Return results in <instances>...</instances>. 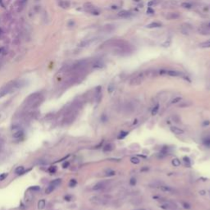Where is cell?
Masks as SVG:
<instances>
[{"label":"cell","instance_id":"5","mask_svg":"<svg viewBox=\"0 0 210 210\" xmlns=\"http://www.w3.org/2000/svg\"><path fill=\"white\" fill-rule=\"evenodd\" d=\"M12 131L14 139H20L24 136V131L19 125H14L12 128Z\"/></svg>","mask_w":210,"mask_h":210},{"label":"cell","instance_id":"29","mask_svg":"<svg viewBox=\"0 0 210 210\" xmlns=\"http://www.w3.org/2000/svg\"><path fill=\"white\" fill-rule=\"evenodd\" d=\"M204 144L205 145V146H207V147H209V148H210V137H209V138H207L206 140H204Z\"/></svg>","mask_w":210,"mask_h":210},{"label":"cell","instance_id":"25","mask_svg":"<svg viewBox=\"0 0 210 210\" xmlns=\"http://www.w3.org/2000/svg\"><path fill=\"white\" fill-rule=\"evenodd\" d=\"M127 135H128V132H126V131H122V132L119 134V136H117V139H118V140H122V139L125 138Z\"/></svg>","mask_w":210,"mask_h":210},{"label":"cell","instance_id":"33","mask_svg":"<svg viewBox=\"0 0 210 210\" xmlns=\"http://www.w3.org/2000/svg\"><path fill=\"white\" fill-rule=\"evenodd\" d=\"M182 205H183V207H184L185 208H186V209H189V208H190V204H187V203H186V202H183V203H182Z\"/></svg>","mask_w":210,"mask_h":210},{"label":"cell","instance_id":"13","mask_svg":"<svg viewBox=\"0 0 210 210\" xmlns=\"http://www.w3.org/2000/svg\"><path fill=\"white\" fill-rule=\"evenodd\" d=\"M118 16H119L120 17L126 18V17H129L130 16H131V13L130 12H128V11L123 10V11H121V12L118 13Z\"/></svg>","mask_w":210,"mask_h":210},{"label":"cell","instance_id":"49","mask_svg":"<svg viewBox=\"0 0 210 210\" xmlns=\"http://www.w3.org/2000/svg\"><path fill=\"white\" fill-rule=\"evenodd\" d=\"M142 210H143V209H142Z\"/></svg>","mask_w":210,"mask_h":210},{"label":"cell","instance_id":"14","mask_svg":"<svg viewBox=\"0 0 210 210\" xmlns=\"http://www.w3.org/2000/svg\"><path fill=\"white\" fill-rule=\"evenodd\" d=\"M90 200H91V202L94 203L96 204H104V200H102V199L99 198V197H93L90 199Z\"/></svg>","mask_w":210,"mask_h":210},{"label":"cell","instance_id":"20","mask_svg":"<svg viewBox=\"0 0 210 210\" xmlns=\"http://www.w3.org/2000/svg\"><path fill=\"white\" fill-rule=\"evenodd\" d=\"M54 189H55V186H53V185H49V186L46 188V190H45V193L46 194H50V193H52V192L54 190Z\"/></svg>","mask_w":210,"mask_h":210},{"label":"cell","instance_id":"9","mask_svg":"<svg viewBox=\"0 0 210 210\" xmlns=\"http://www.w3.org/2000/svg\"><path fill=\"white\" fill-rule=\"evenodd\" d=\"M58 5L63 9H67L70 7V2L68 0H58Z\"/></svg>","mask_w":210,"mask_h":210},{"label":"cell","instance_id":"22","mask_svg":"<svg viewBox=\"0 0 210 210\" xmlns=\"http://www.w3.org/2000/svg\"><path fill=\"white\" fill-rule=\"evenodd\" d=\"M113 149V145L112 144H106L104 147V152H108V151H112Z\"/></svg>","mask_w":210,"mask_h":210},{"label":"cell","instance_id":"48","mask_svg":"<svg viewBox=\"0 0 210 210\" xmlns=\"http://www.w3.org/2000/svg\"><path fill=\"white\" fill-rule=\"evenodd\" d=\"M23 1H25V0H23Z\"/></svg>","mask_w":210,"mask_h":210},{"label":"cell","instance_id":"34","mask_svg":"<svg viewBox=\"0 0 210 210\" xmlns=\"http://www.w3.org/2000/svg\"><path fill=\"white\" fill-rule=\"evenodd\" d=\"M130 184L131 185V186H135V185L136 184V180L135 178H131V181H130Z\"/></svg>","mask_w":210,"mask_h":210},{"label":"cell","instance_id":"4","mask_svg":"<svg viewBox=\"0 0 210 210\" xmlns=\"http://www.w3.org/2000/svg\"><path fill=\"white\" fill-rule=\"evenodd\" d=\"M147 76V73L146 72H140L137 74L136 76L134 78H132L131 80V85H140L142 81L144 80V78L146 77Z\"/></svg>","mask_w":210,"mask_h":210},{"label":"cell","instance_id":"47","mask_svg":"<svg viewBox=\"0 0 210 210\" xmlns=\"http://www.w3.org/2000/svg\"><path fill=\"white\" fill-rule=\"evenodd\" d=\"M1 32H2V30H1V29H0V35H1Z\"/></svg>","mask_w":210,"mask_h":210},{"label":"cell","instance_id":"8","mask_svg":"<svg viewBox=\"0 0 210 210\" xmlns=\"http://www.w3.org/2000/svg\"><path fill=\"white\" fill-rule=\"evenodd\" d=\"M160 73L168 75V76H183V74L181 72H177V71H173V70L162 71V72H160Z\"/></svg>","mask_w":210,"mask_h":210},{"label":"cell","instance_id":"2","mask_svg":"<svg viewBox=\"0 0 210 210\" xmlns=\"http://www.w3.org/2000/svg\"><path fill=\"white\" fill-rule=\"evenodd\" d=\"M43 100H44V98L40 93H34L31 94L29 97H28L26 101L24 103L25 105V109L26 111H29V110H34L35 108H37L39 106H40Z\"/></svg>","mask_w":210,"mask_h":210},{"label":"cell","instance_id":"16","mask_svg":"<svg viewBox=\"0 0 210 210\" xmlns=\"http://www.w3.org/2000/svg\"><path fill=\"white\" fill-rule=\"evenodd\" d=\"M200 47L203 48V49H209L210 48V40H206L204 42L201 43V44H200Z\"/></svg>","mask_w":210,"mask_h":210},{"label":"cell","instance_id":"26","mask_svg":"<svg viewBox=\"0 0 210 210\" xmlns=\"http://www.w3.org/2000/svg\"><path fill=\"white\" fill-rule=\"evenodd\" d=\"M158 109H159V105L158 104H157L156 105L155 107L154 108H153V110H152V115L153 116H154V115H156L158 113Z\"/></svg>","mask_w":210,"mask_h":210},{"label":"cell","instance_id":"43","mask_svg":"<svg viewBox=\"0 0 210 210\" xmlns=\"http://www.w3.org/2000/svg\"><path fill=\"white\" fill-rule=\"evenodd\" d=\"M2 144H3V140H0V148H1V146H2Z\"/></svg>","mask_w":210,"mask_h":210},{"label":"cell","instance_id":"7","mask_svg":"<svg viewBox=\"0 0 210 210\" xmlns=\"http://www.w3.org/2000/svg\"><path fill=\"white\" fill-rule=\"evenodd\" d=\"M199 33L203 35H210V21L206 22L199 28Z\"/></svg>","mask_w":210,"mask_h":210},{"label":"cell","instance_id":"27","mask_svg":"<svg viewBox=\"0 0 210 210\" xmlns=\"http://www.w3.org/2000/svg\"><path fill=\"white\" fill-rule=\"evenodd\" d=\"M131 162L132 163H134V164H139V163H140V160L136 157H133V158H131Z\"/></svg>","mask_w":210,"mask_h":210},{"label":"cell","instance_id":"10","mask_svg":"<svg viewBox=\"0 0 210 210\" xmlns=\"http://www.w3.org/2000/svg\"><path fill=\"white\" fill-rule=\"evenodd\" d=\"M180 17V14L177 12H169L166 16V18L168 20H176Z\"/></svg>","mask_w":210,"mask_h":210},{"label":"cell","instance_id":"32","mask_svg":"<svg viewBox=\"0 0 210 210\" xmlns=\"http://www.w3.org/2000/svg\"><path fill=\"white\" fill-rule=\"evenodd\" d=\"M182 7L185 8H190L191 4H190V3H182Z\"/></svg>","mask_w":210,"mask_h":210},{"label":"cell","instance_id":"46","mask_svg":"<svg viewBox=\"0 0 210 210\" xmlns=\"http://www.w3.org/2000/svg\"><path fill=\"white\" fill-rule=\"evenodd\" d=\"M200 193H202L201 195H204V190H202V191H200Z\"/></svg>","mask_w":210,"mask_h":210},{"label":"cell","instance_id":"44","mask_svg":"<svg viewBox=\"0 0 210 210\" xmlns=\"http://www.w3.org/2000/svg\"><path fill=\"white\" fill-rule=\"evenodd\" d=\"M3 49H3V48H1V49H0V53H2V52L3 51Z\"/></svg>","mask_w":210,"mask_h":210},{"label":"cell","instance_id":"6","mask_svg":"<svg viewBox=\"0 0 210 210\" xmlns=\"http://www.w3.org/2000/svg\"><path fill=\"white\" fill-rule=\"evenodd\" d=\"M84 8L85 10V12H87L89 13L92 14V15H99V11L95 8L94 5H92L91 3H85L84 6Z\"/></svg>","mask_w":210,"mask_h":210},{"label":"cell","instance_id":"15","mask_svg":"<svg viewBox=\"0 0 210 210\" xmlns=\"http://www.w3.org/2000/svg\"><path fill=\"white\" fill-rule=\"evenodd\" d=\"M186 26H184V25L182 26H181V30H182V32L184 34H189L190 30H191V27L190 26H189V25H185Z\"/></svg>","mask_w":210,"mask_h":210},{"label":"cell","instance_id":"19","mask_svg":"<svg viewBox=\"0 0 210 210\" xmlns=\"http://www.w3.org/2000/svg\"><path fill=\"white\" fill-rule=\"evenodd\" d=\"M160 190L163 192H172V189L170 186H160Z\"/></svg>","mask_w":210,"mask_h":210},{"label":"cell","instance_id":"41","mask_svg":"<svg viewBox=\"0 0 210 210\" xmlns=\"http://www.w3.org/2000/svg\"><path fill=\"white\" fill-rule=\"evenodd\" d=\"M147 12H151V13H154V11H153V10H152L151 8H149V9H148V11H147Z\"/></svg>","mask_w":210,"mask_h":210},{"label":"cell","instance_id":"18","mask_svg":"<svg viewBox=\"0 0 210 210\" xmlns=\"http://www.w3.org/2000/svg\"><path fill=\"white\" fill-rule=\"evenodd\" d=\"M162 26V24L159 23V22H152L150 24H149L147 27L148 28H158V27H160Z\"/></svg>","mask_w":210,"mask_h":210},{"label":"cell","instance_id":"17","mask_svg":"<svg viewBox=\"0 0 210 210\" xmlns=\"http://www.w3.org/2000/svg\"><path fill=\"white\" fill-rule=\"evenodd\" d=\"M45 205H46V202L44 200H40V201L38 202V208L39 209H44V207H45Z\"/></svg>","mask_w":210,"mask_h":210},{"label":"cell","instance_id":"30","mask_svg":"<svg viewBox=\"0 0 210 210\" xmlns=\"http://www.w3.org/2000/svg\"><path fill=\"white\" fill-rule=\"evenodd\" d=\"M7 176H8V173H3V174H0V181H3V180H5V178H7Z\"/></svg>","mask_w":210,"mask_h":210},{"label":"cell","instance_id":"45","mask_svg":"<svg viewBox=\"0 0 210 210\" xmlns=\"http://www.w3.org/2000/svg\"><path fill=\"white\" fill-rule=\"evenodd\" d=\"M0 4H1L2 6H3V0H0Z\"/></svg>","mask_w":210,"mask_h":210},{"label":"cell","instance_id":"40","mask_svg":"<svg viewBox=\"0 0 210 210\" xmlns=\"http://www.w3.org/2000/svg\"><path fill=\"white\" fill-rule=\"evenodd\" d=\"M148 170H149V168H146V167H145V168L141 169V172H144V171H148Z\"/></svg>","mask_w":210,"mask_h":210},{"label":"cell","instance_id":"21","mask_svg":"<svg viewBox=\"0 0 210 210\" xmlns=\"http://www.w3.org/2000/svg\"><path fill=\"white\" fill-rule=\"evenodd\" d=\"M24 172H25V169H24V167H22V166L18 167V168H17L15 169V173H16V174H18V175H21V174H22Z\"/></svg>","mask_w":210,"mask_h":210},{"label":"cell","instance_id":"23","mask_svg":"<svg viewBox=\"0 0 210 210\" xmlns=\"http://www.w3.org/2000/svg\"><path fill=\"white\" fill-rule=\"evenodd\" d=\"M61 182H62V180H61V179H56V180H54V181H53L50 184L53 185V186L56 187V186H59V185L61 184Z\"/></svg>","mask_w":210,"mask_h":210},{"label":"cell","instance_id":"12","mask_svg":"<svg viewBox=\"0 0 210 210\" xmlns=\"http://www.w3.org/2000/svg\"><path fill=\"white\" fill-rule=\"evenodd\" d=\"M106 182L105 181H101V182H99L95 185V186L93 187V190H102L105 187Z\"/></svg>","mask_w":210,"mask_h":210},{"label":"cell","instance_id":"1","mask_svg":"<svg viewBox=\"0 0 210 210\" xmlns=\"http://www.w3.org/2000/svg\"><path fill=\"white\" fill-rule=\"evenodd\" d=\"M102 48H111L112 49L116 50L120 54L123 53H127L131 51V45L127 42L122 40H110L106 41L103 44Z\"/></svg>","mask_w":210,"mask_h":210},{"label":"cell","instance_id":"35","mask_svg":"<svg viewBox=\"0 0 210 210\" xmlns=\"http://www.w3.org/2000/svg\"><path fill=\"white\" fill-rule=\"evenodd\" d=\"M115 175V172H113V171H110L108 173H107V176H114Z\"/></svg>","mask_w":210,"mask_h":210},{"label":"cell","instance_id":"28","mask_svg":"<svg viewBox=\"0 0 210 210\" xmlns=\"http://www.w3.org/2000/svg\"><path fill=\"white\" fill-rule=\"evenodd\" d=\"M181 97H176V98H174L172 100V104H177V103H179L181 101Z\"/></svg>","mask_w":210,"mask_h":210},{"label":"cell","instance_id":"11","mask_svg":"<svg viewBox=\"0 0 210 210\" xmlns=\"http://www.w3.org/2000/svg\"><path fill=\"white\" fill-rule=\"evenodd\" d=\"M171 131L176 135H182L184 133V131L176 126H172L171 127Z\"/></svg>","mask_w":210,"mask_h":210},{"label":"cell","instance_id":"24","mask_svg":"<svg viewBox=\"0 0 210 210\" xmlns=\"http://www.w3.org/2000/svg\"><path fill=\"white\" fill-rule=\"evenodd\" d=\"M172 163L174 167H179L181 165V161L178 158H174V159H172Z\"/></svg>","mask_w":210,"mask_h":210},{"label":"cell","instance_id":"36","mask_svg":"<svg viewBox=\"0 0 210 210\" xmlns=\"http://www.w3.org/2000/svg\"><path fill=\"white\" fill-rule=\"evenodd\" d=\"M184 161L186 162V163H190V158H188V157H184Z\"/></svg>","mask_w":210,"mask_h":210},{"label":"cell","instance_id":"37","mask_svg":"<svg viewBox=\"0 0 210 210\" xmlns=\"http://www.w3.org/2000/svg\"><path fill=\"white\" fill-rule=\"evenodd\" d=\"M209 124H210L209 121H205V122L203 123V126H208V125H209Z\"/></svg>","mask_w":210,"mask_h":210},{"label":"cell","instance_id":"38","mask_svg":"<svg viewBox=\"0 0 210 210\" xmlns=\"http://www.w3.org/2000/svg\"><path fill=\"white\" fill-rule=\"evenodd\" d=\"M112 90H113L112 86V85H110V86L108 87V92H112Z\"/></svg>","mask_w":210,"mask_h":210},{"label":"cell","instance_id":"3","mask_svg":"<svg viewBox=\"0 0 210 210\" xmlns=\"http://www.w3.org/2000/svg\"><path fill=\"white\" fill-rule=\"evenodd\" d=\"M23 81L21 80L11 81V82L8 83L3 87H2V89L0 90V98H3V96L12 93V91L17 90V89H20L21 87L23 86Z\"/></svg>","mask_w":210,"mask_h":210},{"label":"cell","instance_id":"31","mask_svg":"<svg viewBox=\"0 0 210 210\" xmlns=\"http://www.w3.org/2000/svg\"><path fill=\"white\" fill-rule=\"evenodd\" d=\"M76 185V180H71L70 183H69V186L71 187H74Z\"/></svg>","mask_w":210,"mask_h":210},{"label":"cell","instance_id":"39","mask_svg":"<svg viewBox=\"0 0 210 210\" xmlns=\"http://www.w3.org/2000/svg\"><path fill=\"white\" fill-rule=\"evenodd\" d=\"M31 190H40V187H38V186H34V187L31 188Z\"/></svg>","mask_w":210,"mask_h":210},{"label":"cell","instance_id":"42","mask_svg":"<svg viewBox=\"0 0 210 210\" xmlns=\"http://www.w3.org/2000/svg\"><path fill=\"white\" fill-rule=\"evenodd\" d=\"M68 164H69L68 163H64V164H63V167H64V168H66V167H67V166H68Z\"/></svg>","mask_w":210,"mask_h":210}]
</instances>
